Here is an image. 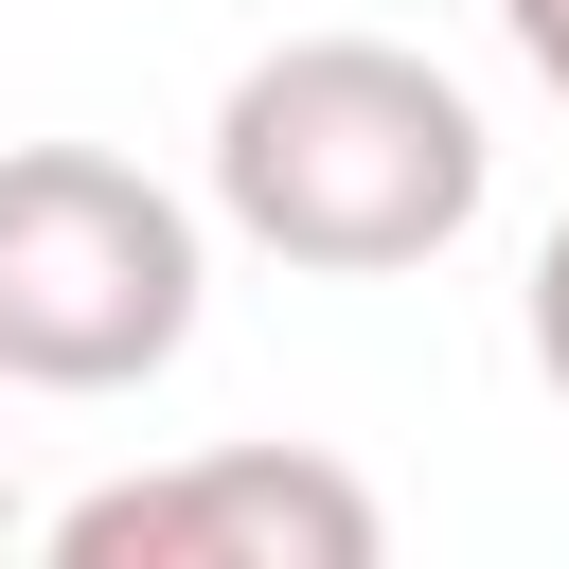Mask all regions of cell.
Masks as SVG:
<instances>
[{
  "mask_svg": "<svg viewBox=\"0 0 569 569\" xmlns=\"http://www.w3.org/2000/svg\"><path fill=\"white\" fill-rule=\"evenodd\" d=\"M196 196L107 142H0V373L18 391H142L196 356Z\"/></svg>",
  "mask_w": 569,
  "mask_h": 569,
  "instance_id": "2",
  "label": "cell"
},
{
  "mask_svg": "<svg viewBox=\"0 0 569 569\" xmlns=\"http://www.w3.org/2000/svg\"><path fill=\"white\" fill-rule=\"evenodd\" d=\"M0 516H18V498H0Z\"/></svg>",
  "mask_w": 569,
  "mask_h": 569,
  "instance_id": "6",
  "label": "cell"
},
{
  "mask_svg": "<svg viewBox=\"0 0 569 569\" xmlns=\"http://www.w3.org/2000/svg\"><path fill=\"white\" fill-rule=\"evenodd\" d=\"M373 480L320 445H196L142 480H89L53 516V569H373Z\"/></svg>",
  "mask_w": 569,
  "mask_h": 569,
  "instance_id": "3",
  "label": "cell"
},
{
  "mask_svg": "<svg viewBox=\"0 0 569 569\" xmlns=\"http://www.w3.org/2000/svg\"><path fill=\"white\" fill-rule=\"evenodd\" d=\"M480 196H498V142L409 36H284L213 107V213L267 267L391 284V267H445Z\"/></svg>",
  "mask_w": 569,
  "mask_h": 569,
  "instance_id": "1",
  "label": "cell"
},
{
  "mask_svg": "<svg viewBox=\"0 0 569 569\" xmlns=\"http://www.w3.org/2000/svg\"><path fill=\"white\" fill-rule=\"evenodd\" d=\"M533 373L569 391V213H551V249H533Z\"/></svg>",
  "mask_w": 569,
  "mask_h": 569,
  "instance_id": "4",
  "label": "cell"
},
{
  "mask_svg": "<svg viewBox=\"0 0 569 569\" xmlns=\"http://www.w3.org/2000/svg\"><path fill=\"white\" fill-rule=\"evenodd\" d=\"M498 36H516V53H533V89L569 107V0H498Z\"/></svg>",
  "mask_w": 569,
  "mask_h": 569,
  "instance_id": "5",
  "label": "cell"
}]
</instances>
